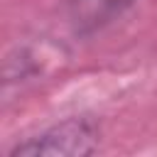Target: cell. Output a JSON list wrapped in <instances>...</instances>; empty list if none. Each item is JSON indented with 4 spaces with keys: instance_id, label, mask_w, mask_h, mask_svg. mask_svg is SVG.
I'll return each instance as SVG.
<instances>
[{
    "instance_id": "6da1fadb",
    "label": "cell",
    "mask_w": 157,
    "mask_h": 157,
    "mask_svg": "<svg viewBox=\"0 0 157 157\" xmlns=\"http://www.w3.org/2000/svg\"><path fill=\"white\" fill-rule=\"evenodd\" d=\"M98 147V128L86 118H66L10 150V157H86Z\"/></svg>"
}]
</instances>
